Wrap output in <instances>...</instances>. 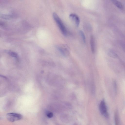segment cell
<instances>
[{
	"mask_svg": "<svg viewBox=\"0 0 125 125\" xmlns=\"http://www.w3.org/2000/svg\"><path fill=\"white\" fill-rule=\"evenodd\" d=\"M108 54L109 55L110 57L113 58H115L117 57V54L115 52L112 51H109Z\"/></svg>",
	"mask_w": 125,
	"mask_h": 125,
	"instance_id": "cell-9",
	"label": "cell"
},
{
	"mask_svg": "<svg viewBox=\"0 0 125 125\" xmlns=\"http://www.w3.org/2000/svg\"><path fill=\"white\" fill-rule=\"evenodd\" d=\"M2 17L4 19H8L9 18H10L11 17L10 16H8V15H4V16L2 15Z\"/></svg>",
	"mask_w": 125,
	"mask_h": 125,
	"instance_id": "cell-12",
	"label": "cell"
},
{
	"mask_svg": "<svg viewBox=\"0 0 125 125\" xmlns=\"http://www.w3.org/2000/svg\"><path fill=\"white\" fill-rule=\"evenodd\" d=\"M112 2L117 7L121 9H123L124 8V7L122 4L120 2L117 0H112Z\"/></svg>",
	"mask_w": 125,
	"mask_h": 125,
	"instance_id": "cell-7",
	"label": "cell"
},
{
	"mask_svg": "<svg viewBox=\"0 0 125 125\" xmlns=\"http://www.w3.org/2000/svg\"><path fill=\"white\" fill-rule=\"evenodd\" d=\"M46 115L48 117L50 118L53 117V114L51 112H48L46 113Z\"/></svg>",
	"mask_w": 125,
	"mask_h": 125,
	"instance_id": "cell-11",
	"label": "cell"
},
{
	"mask_svg": "<svg viewBox=\"0 0 125 125\" xmlns=\"http://www.w3.org/2000/svg\"><path fill=\"white\" fill-rule=\"evenodd\" d=\"M57 47L59 51L64 56H67L69 55V53L67 46L61 45L58 46Z\"/></svg>",
	"mask_w": 125,
	"mask_h": 125,
	"instance_id": "cell-4",
	"label": "cell"
},
{
	"mask_svg": "<svg viewBox=\"0 0 125 125\" xmlns=\"http://www.w3.org/2000/svg\"><path fill=\"white\" fill-rule=\"evenodd\" d=\"M69 17L77 27L79 26L80 19L79 17L76 14H71L69 15Z\"/></svg>",
	"mask_w": 125,
	"mask_h": 125,
	"instance_id": "cell-5",
	"label": "cell"
},
{
	"mask_svg": "<svg viewBox=\"0 0 125 125\" xmlns=\"http://www.w3.org/2000/svg\"><path fill=\"white\" fill-rule=\"evenodd\" d=\"M6 52L8 54L12 57L16 59H17L18 57L17 54L14 52L10 51H6Z\"/></svg>",
	"mask_w": 125,
	"mask_h": 125,
	"instance_id": "cell-8",
	"label": "cell"
},
{
	"mask_svg": "<svg viewBox=\"0 0 125 125\" xmlns=\"http://www.w3.org/2000/svg\"><path fill=\"white\" fill-rule=\"evenodd\" d=\"M72 125H78L76 123H74Z\"/></svg>",
	"mask_w": 125,
	"mask_h": 125,
	"instance_id": "cell-13",
	"label": "cell"
},
{
	"mask_svg": "<svg viewBox=\"0 0 125 125\" xmlns=\"http://www.w3.org/2000/svg\"><path fill=\"white\" fill-rule=\"evenodd\" d=\"M53 17L62 34L64 36H66L67 34V31L61 19L55 13H53Z\"/></svg>",
	"mask_w": 125,
	"mask_h": 125,
	"instance_id": "cell-1",
	"label": "cell"
},
{
	"mask_svg": "<svg viewBox=\"0 0 125 125\" xmlns=\"http://www.w3.org/2000/svg\"><path fill=\"white\" fill-rule=\"evenodd\" d=\"M80 33L83 41L84 43H85L86 41V39L85 36L84 32L82 31L81 30L80 31Z\"/></svg>",
	"mask_w": 125,
	"mask_h": 125,
	"instance_id": "cell-10",
	"label": "cell"
},
{
	"mask_svg": "<svg viewBox=\"0 0 125 125\" xmlns=\"http://www.w3.org/2000/svg\"><path fill=\"white\" fill-rule=\"evenodd\" d=\"M90 44L91 51L93 53H94L95 51V39L93 36H91V37Z\"/></svg>",
	"mask_w": 125,
	"mask_h": 125,
	"instance_id": "cell-6",
	"label": "cell"
},
{
	"mask_svg": "<svg viewBox=\"0 0 125 125\" xmlns=\"http://www.w3.org/2000/svg\"><path fill=\"white\" fill-rule=\"evenodd\" d=\"M7 117L9 121L13 122L21 119L22 118V116L19 114L10 113L7 114Z\"/></svg>",
	"mask_w": 125,
	"mask_h": 125,
	"instance_id": "cell-2",
	"label": "cell"
},
{
	"mask_svg": "<svg viewBox=\"0 0 125 125\" xmlns=\"http://www.w3.org/2000/svg\"><path fill=\"white\" fill-rule=\"evenodd\" d=\"M99 110L101 114L106 117L108 116L107 109L104 100H103L99 105Z\"/></svg>",
	"mask_w": 125,
	"mask_h": 125,
	"instance_id": "cell-3",
	"label": "cell"
}]
</instances>
